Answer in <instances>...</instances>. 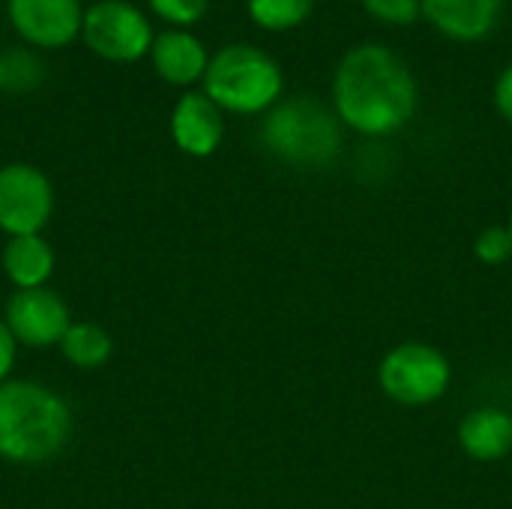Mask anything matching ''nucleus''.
<instances>
[{"label": "nucleus", "mask_w": 512, "mask_h": 509, "mask_svg": "<svg viewBox=\"0 0 512 509\" xmlns=\"http://www.w3.org/2000/svg\"><path fill=\"white\" fill-rule=\"evenodd\" d=\"M417 102L414 72L384 45H354L333 72V111L357 135H396L414 120Z\"/></svg>", "instance_id": "f257e3e1"}, {"label": "nucleus", "mask_w": 512, "mask_h": 509, "mask_svg": "<svg viewBox=\"0 0 512 509\" xmlns=\"http://www.w3.org/2000/svg\"><path fill=\"white\" fill-rule=\"evenodd\" d=\"M72 435L69 405L36 381L0 384V459L9 465H42Z\"/></svg>", "instance_id": "f03ea898"}, {"label": "nucleus", "mask_w": 512, "mask_h": 509, "mask_svg": "<svg viewBox=\"0 0 512 509\" xmlns=\"http://www.w3.org/2000/svg\"><path fill=\"white\" fill-rule=\"evenodd\" d=\"M345 126L333 105L315 96L279 99L261 120V144L270 156L291 168H330L342 153Z\"/></svg>", "instance_id": "7ed1b4c3"}, {"label": "nucleus", "mask_w": 512, "mask_h": 509, "mask_svg": "<svg viewBox=\"0 0 512 509\" xmlns=\"http://www.w3.org/2000/svg\"><path fill=\"white\" fill-rule=\"evenodd\" d=\"M204 93L228 114H267L285 87L282 66L273 54L255 45H225L210 57L204 75Z\"/></svg>", "instance_id": "20e7f679"}, {"label": "nucleus", "mask_w": 512, "mask_h": 509, "mask_svg": "<svg viewBox=\"0 0 512 509\" xmlns=\"http://www.w3.org/2000/svg\"><path fill=\"white\" fill-rule=\"evenodd\" d=\"M453 384L450 357L420 339L393 345L378 363L381 393L402 408H426L447 396Z\"/></svg>", "instance_id": "39448f33"}, {"label": "nucleus", "mask_w": 512, "mask_h": 509, "mask_svg": "<svg viewBox=\"0 0 512 509\" xmlns=\"http://www.w3.org/2000/svg\"><path fill=\"white\" fill-rule=\"evenodd\" d=\"M84 45L108 63H135L153 48L150 18L129 0H96L84 9Z\"/></svg>", "instance_id": "423d86ee"}, {"label": "nucleus", "mask_w": 512, "mask_h": 509, "mask_svg": "<svg viewBox=\"0 0 512 509\" xmlns=\"http://www.w3.org/2000/svg\"><path fill=\"white\" fill-rule=\"evenodd\" d=\"M54 213V189L45 171L27 162L0 168V231L6 237L42 234Z\"/></svg>", "instance_id": "0eeeda50"}, {"label": "nucleus", "mask_w": 512, "mask_h": 509, "mask_svg": "<svg viewBox=\"0 0 512 509\" xmlns=\"http://www.w3.org/2000/svg\"><path fill=\"white\" fill-rule=\"evenodd\" d=\"M3 324L9 327V333L15 336L18 345L27 348H60L66 330L72 327V312L66 306V300L45 288H27V291H15L6 300V312H3Z\"/></svg>", "instance_id": "6e6552de"}, {"label": "nucleus", "mask_w": 512, "mask_h": 509, "mask_svg": "<svg viewBox=\"0 0 512 509\" xmlns=\"http://www.w3.org/2000/svg\"><path fill=\"white\" fill-rule=\"evenodd\" d=\"M6 15L15 33L33 48H63L81 36V0H6Z\"/></svg>", "instance_id": "1a4fd4ad"}, {"label": "nucleus", "mask_w": 512, "mask_h": 509, "mask_svg": "<svg viewBox=\"0 0 512 509\" xmlns=\"http://www.w3.org/2000/svg\"><path fill=\"white\" fill-rule=\"evenodd\" d=\"M171 138L180 153L207 159L225 138V111L204 90H186L171 111Z\"/></svg>", "instance_id": "9d476101"}, {"label": "nucleus", "mask_w": 512, "mask_h": 509, "mask_svg": "<svg viewBox=\"0 0 512 509\" xmlns=\"http://www.w3.org/2000/svg\"><path fill=\"white\" fill-rule=\"evenodd\" d=\"M507 0H423V18L456 42H480L501 21Z\"/></svg>", "instance_id": "9b49d317"}, {"label": "nucleus", "mask_w": 512, "mask_h": 509, "mask_svg": "<svg viewBox=\"0 0 512 509\" xmlns=\"http://www.w3.org/2000/svg\"><path fill=\"white\" fill-rule=\"evenodd\" d=\"M150 60H153L156 75L174 87H192V84L204 81L207 66H210V54H207L204 42L195 33L177 30V27L156 33Z\"/></svg>", "instance_id": "f8f14e48"}, {"label": "nucleus", "mask_w": 512, "mask_h": 509, "mask_svg": "<svg viewBox=\"0 0 512 509\" xmlns=\"http://www.w3.org/2000/svg\"><path fill=\"white\" fill-rule=\"evenodd\" d=\"M456 441L474 462H501L512 453V414L495 405L474 408L459 420Z\"/></svg>", "instance_id": "ddd939ff"}, {"label": "nucleus", "mask_w": 512, "mask_h": 509, "mask_svg": "<svg viewBox=\"0 0 512 509\" xmlns=\"http://www.w3.org/2000/svg\"><path fill=\"white\" fill-rule=\"evenodd\" d=\"M6 279L15 285V291L27 288H45L54 273V249L42 234L27 237H9L0 255Z\"/></svg>", "instance_id": "4468645a"}, {"label": "nucleus", "mask_w": 512, "mask_h": 509, "mask_svg": "<svg viewBox=\"0 0 512 509\" xmlns=\"http://www.w3.org/2000/svg\"><path fill=\"white\" fill-rule=\"evenodd\" d=\"M60 351L75 369H102L114 354V339L99 324L72 321V327L66 330L60 342Z\"/></svg>", "instance_id": "2eb2a0df"}, {"label": "nucleus", "mask_w": 512, "mask_h": 509, "mask_svg": "<svg viewBox=\"0 0 512 509\" xmlns=\"http://www.w3.org/2000/svg\"><path fill=\"white\" fill-rule=\"evenodd\" d=\"M249 18L270 33L294 30L312 15V0H246Z\"/></svg>", "instance_id": "dca6fc26"}, {"label": "nucleus", "mask_w": 512, "mask_h": 509, "mask_svg": "<svg viewBox=\"0 0 512 509\" xmlns=\"http://www.w3.org/2000/svg\"><path fill=\"white\" fill-rule=\"evenodd\" d=\"M474 258L483 267H504L512 258V237L507 225L483 228L474 240Z\"/></svg>", "instance_id": "f3484780"}, {"label": "nucleus", "mask_w": 512, "mask_h": 509, "mask_svg": "<svg viewBox=\"0 0 512 509\" xmlns=\"http://www.w3.org/2000/svg\"><path fill=\"white\" fill-rule=\"evenodd\" d=\"M363 9L390 27H408L417 18H423V0H360Z\"/></svg>", "instance_id": "a211bd4d"}, {"label": "nucleus", "mask_w": 512, "mask_h": 509, "mask_svg": "<svg viewBox=\"0 0 512 509\" xmlns=\"http://www.w3.org/2000/svg\"><path fill=\"white\" fill-rule=\"evenodd\" d=\"M147 6L153 9V15H159L171 27L186 30L207 15L210 0H147Z\"/></svg>", "instance_id": "6ab92c4d"}, {"label": "nucleus", "mask_w": 512, "mask_h": 509, "mask_svg": "<svg viewBox=\"0 0 512 509\" xmlns=\"http://www.w3.org/2000/svg\"><path fill=\"white\" fill-rule=\"evenodd\" d=\"M495 108H498V114L512 126V63L498 75V81H495Z\"/></svg>", "instance_id": "aec40b11"}, {"label": "nucleus", "mask_w": 512, "mask_h": 509, "mask_svg": "<svg viewBox=\"0 0 512 509\" xmlns=\"http://www.w3.org/2000/svg\"><path fill=\"white\" fill-rule=\"evenodd\" d=\"M15 354H18V342L15 336L9 333V327L0 321V384L9 381V372L15 366Z\"/></svg>", "instance_id": "412c9836"}, {"label": "nucleus", "mask_w": 512, "mask_h": 509, "mask_svg": "<svg viewBox=\"0 0 512 509\" xmlns=\"http://www.w3.org/2000/svg\"><path fill=\"white\" fill-rule=\"evenodd\" d=\"M507 231H510V237H512V213H510V219H507Z\"/></svg>", "instance_id": "4be33fe9"}]
</instances>
